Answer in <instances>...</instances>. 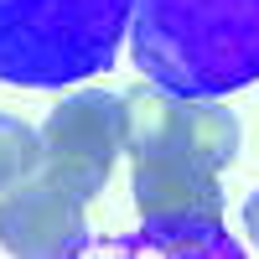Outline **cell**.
I'll use <instances>...</instances> for the list:
<instances>
[{
	"mask_svg": "<svg viewBox=\"0 0 259 259\" xmlns=\"http://www.w3.org/2000/svg\"><path fill=\"white\" fill-rule=\"evenodd\" d=\"M130 52L140 73L187 99L259 83V0H135Z\"/></svg>",
	"mask_w": 259,
	"mask_h": 259,
	"instance_id": "cell-1",
	"label": "cell"
},
{
	"mask_svg": "<svg viewBox=\"0 0 259 259\" xmlns=\"http://www.w3.org/2000/svg\"><path fill=\"white\" fill-rule=\"evenodd\" d=\"M130 16L135 0H0V83L68 89L104 73Z\"/></svg>",
	"mask_w": 259,
	"mask_h": 259,
	"instance_id": "cell-2",
	"label": "cell"
},
{
	"mask_svg": "<svg viewBox=\"0 0 259 259\" xmlns=\"http://www.w3.org/2000/svg\"><path fill=\"white\" fill-rule=\"evenodd\" d=\"M244 130L212 99H187L161 83H140L124 94V156L130 161H197L223 171L239 156Z\"/></svg>",
	"mask_w": 259,
	"mask_h": 259,
	"instance_id": "cell-3",
	"label": "cell"
},
{
	"mask_svg": "<svg viewBox=\"0 0 259 259\" xmlns=\"http://www.w3.org/2000/svg\"><path fill=\"white\" fill-rule=\"evenodd\" d=\"M119 156H124V94L73 89L62 104H52L47 124H41L36 182H52L94 202Z\"/></svg>",
	"mask_w": 259,
	"mask_h": 259,
	"instance_id": "cell-4",
	"label": "cell"
},
{
	"mask_svg": "<svg viewBox=\"0 0 259 259\" xmlns=\"http://www.w3.org/2000/svg\"><path fill=\"white\" fill-rule=\"evenodd\" d=\"M89 202L62 192L52 182L26 177L0 197V249L6 254H31V259H57V254H83L89 249Z\"/></svg>",
	"mask_w": 259,
	"mask_h": 259,
	"instance_id": "cell-5",
	"label": "cell"
},
{
	"mask_svg": "<svg viewBox=\"0 0 259 259\" xmlns=\"http://www.w3.org/2000/svg\"><path fill=\"white\" fill-rule=\"evenodd\" d=\"M135 207H140V218L223 212L218 171L197 161H135Z\"/></svg>",
	"mask_w": 259,
	"mask_h": 259,
	"instance_id": "cell-6",
	"label": "cell"
},
{
	"mask_svg": "<svg viewBox=\"0 0 259 259\" xmlns=\"http://www.w3.org/2000/svg\"><path fill=\"white\" fill-rule=\"evenodd\" d=\"M140 249L156 254H239V239L223 228V212H182V218H140Z\"/></svg>",
	"mask_w": 259,
	"mask_h": 259,
	"instance_id": "cell-7",
	"label": "cell"
},
{
	"mask_svg": "<svg viewBox=\"0 0 259 259\" xmlns=\"http://www.w3.org/2000/svg\"><path fill=\"white\" fill-rule=\"evenodd\" d=\"M36 161H41V130H31L16 114H0V197L26 177H36Z\"/></svg>",
	"mask_w": 259,
	"mask_h": 259,
	"instance_id": "cell-8",
	"label": "cell"
},
{
	"mask_svg": "<svg viewBox=\"0 0 259 259\" xmlns=\"http://www.w3.org/2000/svg\"><path fill=\"white\" fill-rule=\"evenodd\" d=\"M244 233H249V244L259 249V192H249V202H244Z\"/></svg>",
	"mask_w": 259,
	"mask_h": 259,
	"instance_id": "cell-9",
	"label": "cell"
}]
</instances>
